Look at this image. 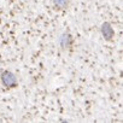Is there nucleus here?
<instances>
[{"label":"nucleus","instance_id":"nucleus-3","mask_svg":"<svg viewBox=\"0 0 123 123\" xmlns=\"http://www.w3.org/2000/svg\"><path fill=\"white\" fill-rule=\"evenodd\" d=\"M53 1L58 7H65L68 4V0H53Z\"/></svg>","mask_w":123,"mask_h":123},{"label":"nucleus","instance_id":"nucleus-1","mask_svg":"<svg viewBox=\"0 0 123 123\" xmlns=\"http://www.w3.org/2000/svg\"><path fill=\"white\" fill-rule=\"evenodd\" d=\"M1 80H3V83L6 86V87H12L17 83V79L16 76L10 73V71H5L3 73V76H1Z\"/></svg>","mask_w":123,"mask_h":123},{"label":"nucleus","instance_id":"nucleus-2","mask_svg":"<svg viewBox=\"0 0 123 123\" xmlns=\"http://www.w3.org/2000/svg\"><path fill=\"white\" fill-rule=\"evenodd\" d=\"M101 33H103V36H104L105 39H107V40L112 39V36H113V29H112V27L110 25V23H104V24H103V27H101Z\"/></svg>","mask_w":123,"mask_h":123}]
</instances>
